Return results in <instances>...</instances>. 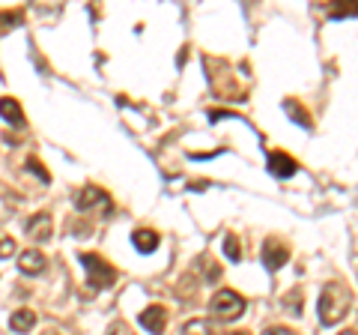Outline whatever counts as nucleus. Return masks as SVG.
<instances>
[{
    "label": "nucleus",
    "instance_id": "4",
    "mask_svg": "<svg viewBox=\"0 0 358 335\" xmlns=\"http://www.w3.org/2000/svg\"><path fill=\"white\" fill-rule=\"evenodd\" d=\"M75 207L81 210V213H90L93 207H102V213H110V198L105 189H99V186H84L81 192L75 195Z\"/></svg>",
    "mask_w": 358,
    "mask_h": 335
},
{
    "label": "nucleus",
    "instance_id": "24",
    "mask_svg": "<svg viewBox=\"0 0 358 335\" xmlns=\"http://www.w3.org/2000/svg\"><path fill=\"white\" fill-rule=\"evenodd\" d=\"M224 335H248V332H239V329H236V332H224Z\"/></svg>",
    "mask_w": 358,
    "mask_h": 335
},
{
    "label": "nucleus",
    "instance_id": "9",
    "mask_svg": "<svg viewBox=\"0 0 358 335\" xmlns=\"http://www.w3.org/2000/svg\"><path fill=\"white\" fill-rule=\"evenodd\" d=\"M45 266H48V258H45L39 249H27V252L18 254V270L24 275H39Z\"/></svg>",
    "mask_w": 358,
    "mask_h": 335
},
{
    "label": "nucleus",
    "instance_id": "16",
    "mask_svg": "<svg viewBox=\"0 0 358 335\" xmlns=\"http://www.w3.org/2000/svg\"><path fill=\"white\" fill-rule=\"evenodd\" d=\"M182 335H212L209 320H188L182 327Z\"/></svg>",
    "mask_w": 358,
    "mask_h": 335
},
{
    "label": "nucleus",
    "instance_id": "20",
    "mask_svg": "<svg viewBox=\"0 0 358 335\" xmlns=\"http://www.w3.org/2000/svg\"><path fill=\"white\" fill-rule=\"evenodd\" d=\"M13 254H15V240L0 237V258H13Z\"/></svg>",
    "mask_w": 358,
    "mask_h": 335
},
{
    "label": "nucleus",
    "instance_id": "25",
    "mask_svg": "<svg viewBox=\"0 0 358 335\" xmlns=\"http://www.w3.org/2000/svg\"><path fill=\"white\" fill-rule=\"evenodd\" d=\"M341 335H358V332H352V329H346V332H341Z\"/></svg>",
    "mask_w": 358,
    "mask_h": 335
},
{
    "label": "nucleus",
    "instance_id": "8",
    "mask_svg": "<svg viewBox=\"0 0 358 335\" xmlns=\"http://www.w3.org/2000/svg\"><path fill=\"white\" fill-rule=\"evenodd\" d=\"M27 237L30 240H36V242H45V240H51V233H54V219L51 213H36V216H30L27 219Z\"/></svg>",
    "mask_w": 358,
    "mask_h": 335
},
{
    "label": "nucleus",
    "instance_id": "10",
    "mask_svg": "<svg viewBox=\"0 0 358 335\" xmlns=\"http://www.w3.org/2000/svg\"><path fill=\"white\" fill-rule=\"evenodd\" d=\"M0 117H3L13 129H24V126H27L24 111H21L18 99H13V96H3V99H0Z\"/></svg>",
    "mask_w": 358,
    "mask_h": 335
},
{
    "label": "nucleus",
    "instance_id": "12",
    "mask_svg": "<svg viewBox=\"0 0 358 335\" xmlns=\"http://www.w3.org/2000/svg\"><path fill=\"white\" fill-rule=\"evenodd\" d=\"M9 327H13L15 332H30L33 327H36V311L30 308H18L13 317H9Z\"/></svg>",
    "mask_w": 358,
    "mask_h": 335
},
{
    "label": "nucleus",
    "instance_id": "14",
    "mask_svg": "<svg viewBox=\"0 0 358 335\" xmlns=\"http://www.w3.org/2000/svg\"><path fill=\"white\" fill-rule=\"evenodd\" d=\"M329 18H358V4H331L326 9Z\"/></svg>",
    "mask_w": 358,
    "mask_h": 335
},
{
    "label": "nucleus",
    "instance_id": "15",
    "mask_svg": "<svg viewBox=\"0 0 358 335\" xmlns=\"http://www.w3.org/2000/svg\"><path fill=\"white\" fill-rule=\"evenodd\" d=\"M224 254H227V258H230L233 264H239V261H242V249H239V240L233 237V233H227V237H224Z\"/></svg>",
    "mask_w": 358,
    "mask_h": 335
},
{
    "label": "nucleus",
    "instance_id": "2",
    "mask_svg": "<svg viewBox=\"0 0 358 335\" xmlns=\"http://www.w3.org/2000/svg\"><path fill=\"white\" fill-rule=\"evenodd\" d=\"M81 264H84V273H87V287L93 290H105V287H110L117 282V270L110 266L105 258H99V254H93V252H81Z\"/></svg>",
    "mask_w": 358,
    "mask_h": 335
},
{
    "label": "nucleus",
    "instance_id": "7",
    "mask_svg": "<svg viewBox=\"0 0 358 335\" xmlns=\"http://www.w3.org/2000/svg\"><path fill=\"white\" fill-rule=\"evenodd\" d=\"M138 320H141V327L147 329V332L162 335V332L167 329V308H164V306H150V308L141 311Z\"/></svg>",
    "mask_w": 358,
    "mask_h": 335
},
{
    "label": "nucleus",
    "instance_id": "13",
    "mask_svg": "<svg viewBox=\"0 0 358 335\" xmlns=\"http://www.w3.org/2000/svg\"><path fill=\"white\" fill-rule=\"evenodd\" d=\"M284 111H287V114L299 123V126H305V129H310V126H313V123H310V114H308V111L296 102V99H284Z\"/></svg>",
    "mask_w": 358,
    "mask_h": 335
},
{
    "label": "nucleus",
    "instance_id": "5",
    "mask_svg": "<svg viewBox=\"0 0 358 335\" xmlns=\"http://www.w3.org/2000/svg\"><path fill=\"white\" fill-rule=\"evenodd\" d=\"M289 261V249L281 240H266L263 242V266L266 270H281V266Z\"/></svg>",
    "mask_w": 358,
    "mask_h": 335
},
{
    "label": "nucleus",
    "instance_id": "3",
    "mask_svg": "<svg viewBox=\"0 0 358 335\" xmlns=\"http://www.w3.org/2000/svg\"><path fill=\"white\" fill-rule=\"evenodd\" d=\"M245 296H239L236 290H218L215 296H212V303H209V311H212V317H218V320H236L245 315Z\"/></svg>",
    "mask_w": 358,
    "mask_h": 335
},
{
    "label": "nucleus",
    "instance_id": "22",
    "mask_svg": "<svg viewBox=\"0 0 358 335\" xmlns=\"http://www.w3.org/2000/svg\"><path fill=\"white\" fill-rule=\"evenodd\" d=\"M263 335H296L293 329H287V327H268Z\"/></svg>",
    "mask_w": 358,
    "mask_h": 335
},
{
    "label": "nucleus",
    "instance_id": "19",
    "mask_svg": "<svg viewBox=\"0 0 358 335\" xmlns=\"http://www.w3.org/2000/svg\"><path fill=\"white\" fill-rule=\"evenodd\" d=\"M284 306H287L289 311H293V315H296V317L301 315V294H299V290H293V294H289V296L284 299Z\"/></svg>",
    "mask_w": 358,
    "mask_h": 335
},
{
    "label": "nucleus",
    "instance_id": "11",
    "mask_svg": "<svg viewBox=\"0 0 358 335\" xmlns=\"http://www.w3.org/2000/svg\"><path fill=\"white\" fill-rule=\"evenodd\" d=\"M131 242H134V249H138L141 254H152L155 249H159V233L150 231V228H141V231L131 233Z\"/></svg>",
    "mask_w": 358,
    "mask_h": 335
},
{
    "label": "nucleus",
    "instance_id": "23",
    "mask_svg": "<svg viewBox=\"0 0 358 335\" xmlns=\"http://www.w3.org/2000/svg\"><path fill=\"white\" fill-rule=\"evenodd\" d=\"M221 275V270H218V266L215 264H209V278H212V282H215V278Z\"/></svg>",
    "mask_w": 358,
    "mask_h": 335
},
{
    "label": "nucleus",
    "instance_id": "1",
    "mask_svg": "<svg viewBox=\"0 0 358 335\" xmlns=\"http://www.w3.org/2000/svg\"><path fill=\"white\" fill-rule=\"evenodd\" d=\"M352 306V296L350 290L341 287L338 282H331L322 287L320 294V303H317V315H320V323L322 327H334V323H341L346 317V311Z\"/></svg>",
    "mask_w": 358,
    "mask_h": 335
},
{
    "label": "nucleus",
    "instance_id": "18",
    "mask_svg": "<svg viewBox=\"0 0 358 335\" xmlns=\"http://www.w3.org/2000/svg\"><path fill=\"white\" fill-rule=\"evenodd\" d=\"M27 168H30V171H33V174H36V177H39V180H42V183H51V174H48V171H45V165H42V162H36V159H33V156H30V159H27Z\"/></svg>",
    "mask_w": 358,
    "mask_h": 335
},
{
    "label": "nucleus",
    "instance_id": "6",
    "mask_svg": "<svg viewBox=\"0 0 358 335\" xmlns=\"http://www.w3.org/2000/svg\"><path fill=\"white\" fill-rule=\"evenodd\" d=\"M268 171H272L278 180H287V177H293L299 171V162L284 150H272L268 153Z\"/></svg>",
    "mask_w": 358,
    "mask_h": 335
},
{
    "label": "nucleus",
    "instance_id": "17",
    "mask_svg": "<svg viewBox=\"0 0 358 335\" xmlns=\"http://www.w3.org/2000/svg\"><path fill=\"white\" fill-rule=\"evenodd\" d=\"M21 21V13H0V36L13 30V25Z\"/></svg>",
    "mask_w": 358,
    "mask_h": 335
},
{
    "label": "nucleus",
    "instance_id": "21",
    "mask_svg": "<svg viewBox=\"0 0 358 335\" xmlns=\"http://www.w3.org/2000/svg\"><path fill=\"white\" fill-rule=\"evenodd\" d=\"M108 335H134V332H131V327H129V323H122V320H117V323H114V327H110V329H108Z\"/></svg>",
    "mask_w": 358,
    "mask_h": 335
}]
</instances>
